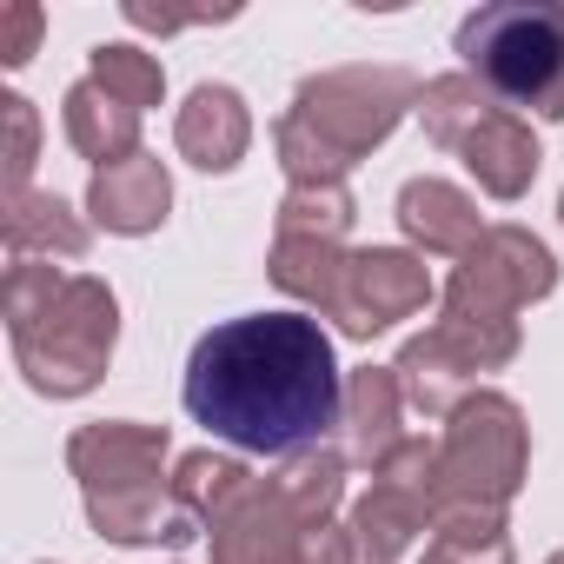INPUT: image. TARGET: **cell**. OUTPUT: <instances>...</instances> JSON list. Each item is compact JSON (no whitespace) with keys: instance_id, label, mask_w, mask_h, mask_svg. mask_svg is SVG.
<instances>
[{"instance_id":"6da1fadb","label":"cell","mask_w":564,"mask_h":564,"mask_svg":"<svg viewBox=\"0 0 564 564\" xmlns=\"http://www.w3.org/2000/svg\"><path fill=\"white\" fill-rule=\"evenodd\" d=\"M180 405L193 425H206L232 452L293 458V452H313L339 425L346 379L319 319L246 313V319L213 326L193 346Z\"/></svg>"},{"instance_id":"7a4b0ae2","label":"cell","mask_w":564,"mask_h":564,"mask_svg":"<svg viewBox=\"0 0 564 564\" xmlns=\"http://www.w3.org/2000/svg\"><path fill=\"white\" fill-rule=\"evenodd\" d=\"M14 359L41 399H80L107 379L120 346V300L94 272H61L54 259H14L0 279Z\"/></svg>"},{"instance_id":"3957f363","label":"cell","mask_w":564,"mask_h":564,"mask_svg":"<svg viewBox=\"0 0 564 564\" xmlns=\"http://www.w3.org/2000/svg\"><path fill=\"white\" fill-rule=\"evenodd\" d=\"M405 107H419V80L405 67H333V74H313L293 94V107L279 113V127H272L279 166H286L293 186H333L379 140H392Z\"/></svg>"},{"instance_id":"277c9868","label":"cell","mask_w":564,"mask_h":564,"mask_svg":"<svg viewBox=\"0 0 564 564\" xmlns=\"http://www.w3.org/2000/svg\"><path fill=\"white\" fill-rule=\"evenodd\" d=\"M458 61L498 100L564 120V8L557 0H505L458 21Z\"/></svg>"},{"instance_id":"5b68a950","label":"cell","mask_w":564,"mask_h":564,"mask_svg":"<svg viewBox=\"0 0 564 564\" xmlns=\"http://www.w3.org/2000/svg\"><path fill=\"white\" fill-rule=\"evenodd\" d=\"M524 465H531L524 412H518L505 392H471V399L445 419L432 505H438V511H452V505L505 511V505L518 498V485H524ZM438 511H432V518H438Z\"/></svg>"},{"instance_id":"8992f818","label":"cell","mask_w":564,"mask_h":564,"mask_svg":"<svg viewBox=\"0 0 564 564\" xmlns=\"http://www.w3.org/2000/svg\"><path fill=\"white\" fill-rule=\"evenodd\" d=\"M432 478H438V445L432 438H405L379 471H372V491L352 505V544H359V564H399L425 531H432Z\"/></svg>"},{"instance_id":"52a82bcc","label":"cell","mask_w":564,"mask_h":564,"mask_svg":"<svg viewBox=\"0 0 564 564\" xmlns=\"http://www.w3.org/2000/svg\"><path fill=\"white\" fill-rule=\"evenodd\" d=\"M551 286H557V259H551V246L538 232L485 226V239L452 265L445 300L471 306V313H491V319H518L524 306L551 300Z\"/></svg>"},{"instance_id":"ba28073f","label":"cell","mask_w":564,"mask_h":564,"mask_svg":"<svg viewBox=\"0 0 564 564\" xmlns=\"http://www.w3.org/2000/svg\"><path fill=\"white\" fill-rule=\"evenodd\" d=\"M432 300V272L419 252H399V246H366L346 259V286H339V333L346 339H372L412 313H425Z\"/></svg>"},{"instance_id":"9c48e42d","label":"cell","mask_w":564,"mask_h":564,"mask_svg":"<svg viewBox=\"0 0 564 564\" xmlns=\"http://www.w3.org/2000/svg\"><path fill=\"white\" fill-rule=\"evenodd\" d=\"M166 425H140V419H100L80 425L67 438V471L80 478V498H120V491H147V485H173L166 471Z\"/></svg>"},{"instance_id":"30bf717a","label":"cell","mask_w":564,"mask_h":564,"mask_svg":"<svg viewBox=\"0 0 564 564\" xmlns=\"http://www.w3.org/2000/svg\"><path fill=\"white\" fill-rule=\"evenodd\" d=\"M206 531H213V564H293V544L306 524L293 518L272 478H252L246 498L226 505Z\"/></svg>"},{"instance_id":"8fae6325","label":"cell","mask_w":564,"mask_h":564,"mask_svg":"<svg viewBox=\"0 0 564 564\" xmlns=\"http://www.w3.org/2000/svg\"><path fill=\"white\" fill-rule=\"evenodd\" d=\"M405 445V392L392 366H359L346 379V405H339V452L346 465L379 471L392 452Z\"/></svg>"},{"instance_id":"7c38bea8","label":"cell","mask_w":564,"mask_h":564,"mask_svg":"<svg viewBox=\"0 0 564 564\" xmlns=\"http://www.w3.org/2000/svg\"><path fill=\"white\" fill-rule=\"evenodd\" d=\"M87 213H94L107 232H120V239H147V232H160L166 213H173V173H166L153 153H133V160H120V166H100L94 186H87Z\"/></svg>"},{"instance_id":"4fadbf2b","label":"cell","mask_w":564,"mask_h":564,"mask_svg":"<svg viewBox=\"0 0 564 564\" xmlns=\"http://www.w3.org/2000/svg\"><path fill=\"white\" fill-rule=\"evenodd\" d=\"M399 226L419 252L432 259H465L478 239H485V219H478V199L438 173H419L399 186Z\"/></svg>"},{"instance_id":"5bb4252c","label":"cell","mask_w":564,"mask_h":564,"mask_svg":"<svg viewBox=\"0 0 564 564\" xmlns=\"http://www.w3.org/2000/svg\"><path fill=\"white\" fill-rule=\"evenodd\" d=\"M173 147H180V160H193L199 173H232V166L246 160V147H252V113H246V100H239L232 87H219V80L193 87L186 107H180V120H173Z\"/></svg>"},{"instance_id":"9a60e30c","label":"cell","mask_w":564,"mask_h":564,"mask_svg":"<svg viewBox=\"0 0 564 564\" xmlns=\"http://www.w3.org/2000/svg\"><path fill=\"white\" fill-rule=\"evenodd\" d=\"M458 160H465V173L491 193V199H524L531 193V180H538V133H531V120H518L511 107H498L465 147H458Z\"/></svg>"},{"instance_id":"2e32d148","label":"cell","mask_w":564,"mask_h":564,"mask_svg":"<svg viewBox=\"0 0 564 564\" xmlns=\"http://www.w3.org/2000/svg\"><path fill=\"white\" fill-rule=\"evenodd\" d=\"M87 524L113 544H193L199 518L173 498V485H147V491H120V498H87Z\"/></svg>"},{"instance_id":"e0dca14e","label":"cell","mask_w":564,"mask_h":564,"mask_svg":"<svg viewBox=\"0 0 564 564\" xmlns=\"http://www.w3.org/2000/svg\"><path fill=\"white\" fill-rule=\"evenodd\" d=\"M61 127H67V147H74L80 160H94V173L140 153V107L113 100L100 80H74V87H67Z\"/></svg>"},{"instance_id":"ac0fdd59","label":"cell","mask_w":564,"mask_h":564,"mask_svg":"<svg viewBox=\"0 0 564 564\" xmlns=\"http://www.w3.org/2000/svg\"><path fill=\"white\" fill-rule=\"evenodd\" d=\"M0 232H8V252L14 259H87L94 232L87 219L61 199V193H8L0 206Z\"/></svg>"},{"instance_id":"d6986e66","label":"cell","mask_w":564,"mask_h":564,"mask_svg":"<svg viewBox=\"0 0 564 564\" xmlns=\"http://www.w3.org/2000/svg\"><path fill=\"white\" fill-rule=\"evenodd\" d=\"M392 372H399L405 405H412V412H425V419H452V412L478 392V372H471V366L438 339V333L405 339V352L392 359Z\"/></svg>"},{"instance_id":"ffe728a7","label":"cell","mask_w":564,"mask_h":564,"mask_svg":"<svg viewBox=\"0 0 564 564\" xmlns=\"http://www.w3.org/2000/svg\"><path fill=\"white\" fill-rule=\"evenodd\" d=\"M346 246L333 239H279L272 232V252H265V272H272V286L300 300V306H319L326 319L339 313V286H346Z\"/></svg>"},{"instance_id":"44dd1931","label":"cell","mask_w":564,"mask_h":564,"mask_svg":"<svg viewBox=\"0 0 564 564\" xmlns=\"http://www.w3.org/2000/svg\"><path fill=\"white\" fill-rule=\"evenodd\" d=\"M498 107H505V100H498L485 80H471V74H438V80L419 87V120H425V140H432L438 153H458Z\"/></svg>"},{"instance_id":"7402d4cb","label":"cell","mask_w":564,"mask_h":564,"mask_svg":"<svg viewBox=\"0 0 564 564\" xmlns=\"http://www.w3.org/2000/svg\"><path fill=\"white\" fill-rule=\"evenodd\" d=\"M425 564H511L505 511H478V505H452V511H438V518H432Z\"/></svg>"},{"instance_id":"603a6c76","label":"cell","mask_w":564,"mask_h":564,"mask_svg":"<svg viewBox=\"0 0 564 564\" xmlns=\"http://www.w3.org/2000/svg\"><path fill=\"white\" fill-rule=\"evenodd\" d=\"M279 498L293 505L300 524H333L339 498H346V452L333 445H313V452H293L286 465H279Z\"/></svg>"},{"instance_id":"cb8c5ba5","label":"cell","mask_w":564,"mask_h":564,"mask_svg":"<svg viewBox=\"0 0 564 564\" xmlns=\"http://www.w3.org/2000/svg\"><path fill=\"white\" fill-rule=\"evenodd\" d=\"M87 80H100L113 100H127V107H160L166 100V67H160V54H147V47H133V41H100L94 54H87Z\"/></svg>"},{"instance_id":"d4e9b609","label":"cell","mask_w":564,"mask_h":564,"mask_svg":"<svg viewBox=\"0 0 564 564\" xmlns=\"http://www.w3.org/2000/svg\"><path fill=\"white\" fill-rule=\"evenodd\" d=\"M471 372H498L518 359V319H491V313H471V306H438V326H432Z\"/></svg>"},{"instance_id":"484cf974","label":"cell","mask_w":564,"mask_h":564,"mask_svg":"<svg viewBox=\"0 0 564 564\" xmlns=\"http://www.w3.org/2000/svg\"><path fill=\"white\" fill-rule=\"evenodd\" d=\"M246 485H252V471H246L239 458H219V452H186V458L173 465V498H180L199 524H213L226 505H239Z\"/></svg>"},{"instance_id":"4316f807","label":"cell","mask_w":564,"mask_h":564,"mask_svg":"<svg viewBox=\"0 0 564 564\" xmlns=\"http://www.w3.org/2000/svg\"><path fill=\"white\" fill-rule=\"evenodd\" d=\"M352 186L333 180V186H286L279 199V239H346L352 232Z\"/></svg>"},{"instance_id":"83f0119b","label":"cell","mask_w":564,"mask_h":564,"mask_svg":"<svg viewBox=\"0 0 564 564\" xmlns=\"http://www.w3.org/2000/svg\"><path fill=\"white\" fill-rule=\"evenodd\" d=\"M0 113H8V193H28V173H34V153H41V113L21 94L0 100Z\"/></svg>"},{"instance_id":"f1b7e54d","label":"cell","mask_w":564,"mask_h":564,"mask_svg":"<svg viewBox=\"0 0 564 564\" xmlns=\"http://www.w3.org/2000/svg\"><path fill=\"white\" fill-rule=\"evenodd\" d=\"M41 28H47V14L34 8V0H14V8H0V61H8V67H28L34 47H41Z\"/></svg>"},{"instance_id":"f546056e","label":"cell","mask_w":564,"mask_h":564,"mask_svg":"<svg viewBox=\"0 0 564 564\" xmlns=\"http://www.w3.org/2000/svg\"><path fill=\"white\" fill-rule=\"evenodd\" d=\"M293 564H359V544L339 524H306L293 544Z\"/></svg>"},{"instance_id":"4dcf8cb0","label":"cell","mask_w":564,"mask_h":564,"mask_svg":"<svg viewBox=\"0 0 564 564\" xmlns=\"http://www.w3.org/2000/svg\"><path fill=\"white\" fill-rule=\"evenodd\" d=\"M127 21L147 28V34H180V28H199V21H232V8L226 14H166V8H147V0H127Z\"/></svg>"},{"instance_id":"1f68e13d","label":"cell","mask_w":564,"mask_h":564,"mask_svg":"<svg viewBox=\"0 0 564 564\" xmlns=\"http://www.w3.org/2000/svg\"><path fill=\"white\" fill-rule=\"evenodd\" d=\"M544 564H564V551H551V557H544Z\"/></svg>"},{"instance_id":"d6a6232c","label":"cell","mask_w":564,"mask_h":564,"mask_svg":"<svg viewBox=\"0 0 564 564\" xmlns=\"http://www.w3.org/2000/svg\"><path fill=\"white\" fill-rule=\"evenodd\" d=\"M557 219H564V199H557Z\"/></svg>"}]
</instances>
